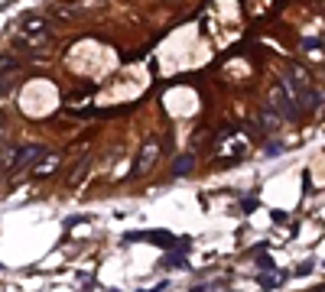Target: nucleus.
<instances>
[{
  "mask_svg": "<svg viewBox=\"0 0 325 292\" xmlns=\"http://www.w3.org/2000/svg\"><path fill=\"white\" fill-rule=\"evenodd\" d=\"M273 267H277V263L270 260V256H260V270H273Z\"/></svg>",
  "mask_w": 325,
  "mask_h": 292,
  "instance_id": "obj_12",
  "label": "nucleus"
},
{
  "mask_svg": "<svg viewBox=\"0 0 325 292\" xmlns=\"http://www.w3.org/2000/svg\"><path fill=\"white\" fill-rule=\"evenodd\" d=\"M192 292H205V289H202V286H198V289H192Z\"/></svg>",
  "mask_w": 325,
  "mask_h": 292,
  "instance_id": "obj_14",
  "label": "nucleus"
},
{
  "mask_svg": "<svg viewBox=\"0 0 325 292\" xmlns=\"http://www.w3.org/2000/svg\"><path fill=\"white\" fill-rule=\"evenodd\" d=\"M16 159H20V146H7L4 149V169H10Z\"/></svg>",
  "mask_w": 325,
  "mask_h": 292,
  "instance_id": "obj_8",
  "label": "nucleus"
},
{
  "mask_svg": "<svg viewBox=\"0 0 325 292\" xmlns=\"http://www.w3.org/2000/svg\"><path fill=\"white\" fill-rule=\"evenodd\" d=\"M166 267L182 270V267H186V256H182V253H169V256H166Z\"/></svg>",
  "mask_w": 325,
  "mask_h": 292,
  "instance_id": "obj_9",
  "label": "nucleus"
},
{
  "mask_svg": "<svg viewBox=\"0 0 325 292\" xmlns=\"http://www.w3.org/2000/svg\"><path fill=\"white\" fill-rule=\"evenodd\" d=\"M192 172V156H179L172 163V175H189Z\"/></svg>",
  "mask_w": 325,
  "mask_h": 292,
  "instance_id": "obj_6",
  "label": "nucleus"
},
{
  "mask_svg": "<svg viewBox=\"0 0 325 292\" xmlns=\"http://www.w3.org/2000/svg\"><path fill=\"white\" fill-rule=\"evenodd\" d=\"M270 108H273L277 114H283V117L296 120L299 117V101H296V91L289 82H280L273 91H270Z\"/></svg>",
  "mask_w": 325,
  "mask_h": 292,
  "instance_id": "obj_1",
  "label": "nucleus"
},
{
  "mask_svg": "<svg viewBox=\"0 0 325 292\" xmlns=\"http://www.w3.org/2000/svg\"><path fill=\"white\" fill-rule=\"evenodd\" d=\"M319 292H325V286H322V289H319Z\"/></svg>",
  "mask_w": 325,
  "mask_h": 292,
  "instance_id": "obj_15",
  "label": "nucleus"
},
{
  "mask_svg": "<svg viewBox=\"0 0 325 292\" xmlns=\"http://www.w3.org/2000/svg\"><path fill=\"white\" fill-rule=\"evenodd\" d=\"M260 123H263L267 130H277V127H280V114L267 104V108H260Z\"/></svg>",
  "mask_w": 325,
  "mask_h": 292,
  "instance_id": "obj_5",
  "label": "nucleus"
},
{
  "mask_svg": "<svg viewBox=\"0 0 325 292\" xmlns=\"http://www.w3.org/2000/svg\"><path fill=\"white\" fill-rule=\"evenodd\" d=\"M257 282H260V289H273L277 286V276H267V273H263V276H257Z\"/></svg>",
  "mask_w": 325,
  "mask_h": 292,
  "instance_id": "obj_10",
  "label": "nucleus"
},
{
  "mask_svg": "<svg viewBox=\"0 0 325 292\" xmlns=\"http://www.w3.org/2000/svg\"><path fill=\"white\" fill-rule=\"evenodd\" d=\"M39 156H46L42 146H36V143H33V146H20V166H36Z\"/></svg>",
  "mask_w": 325,
  "mask_h": 292,
  "instance_id": "obj_4",
  "label": "nucleus"
},
{
  "mask_svg": "<svg viewBox=\"0 0 325 292\" xmlns=\"http://www.w3.org/2000/svg\"><path fill=\"white\" fill-rule=\"evenodd\" d=\"M56 166H59V159H56V156H49V163H42V166H36V169H33V175H36V179H42V175L56 172Z\"/></svg>",
  "mask_w": 325,
  "mask_h": 292,
  "instance_id": "obj_7",
  "label": "nucleus"
},
{
  "mask_svg": "<svg viewBox=\"0 0 325 292\" xmlns=\"http://www.w3.org/2000/svg\"><path fill=\"white\" fill-rule=\"evenodd\" d=\"M309 270H312V263H303V267H296V276H306Z\"/></svg>",
  "mask_w": 325,
  "mask_h": 292,
  "instance_id": "obj_13",
  "label": "nucleus"
},
{
  "mask_svg": "<svg viewBox=\"0 0 325 292\" xmlns=\"http://www.w3.org/2000/svg\"><path fill=\"white\" fill-rule=\"evenodd\" d=\"M46 30H49L46 16H39V13L23 16V36H46Z\"/></svg>",
  "mask_w": 325,
  "mask_h": 292,
  "instance_id": "obj_3",
  "label": "nucleus"
},
{
  "mask_svg": "<svg viewBox=\"0 0 325 292\" xmlns=\"http://www.w3.org/2000/svg\"><path fill=\"white\" fill-rule=\"evenodd\" d=\"M156 153H160V140L156 137H146V143L143 149H140V159H137V166H134V175H143L150 166L156 163Z\"/></svg>",
  "mask_w": 325,
  "mask_h": 292,
  "instance_id": "obj_2",
  "label": "nucleus"
},
{
  "mask_svg": "<svg viewBox=\"0 0 325 292\" xmlns=\"http://www.w3.org/2000/svg\"><path fill=\"white\" fill-rule=\"evenodd\" d=\"M13 68H16L13 59H0V72H13Z\"/></svg>",
  "mask_w": 325,
  "mask_h": 292,
  "instance_id": "obj_11",
  "label": "nucleus"
}]
</instances>
